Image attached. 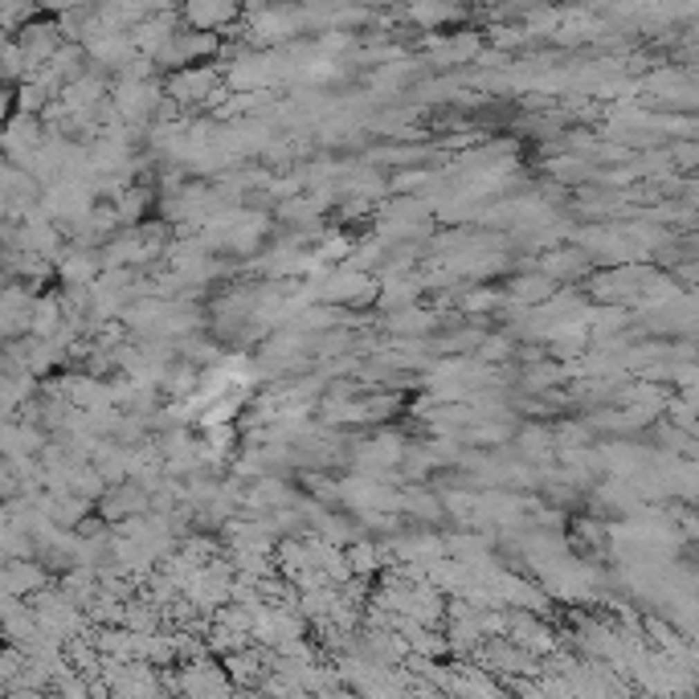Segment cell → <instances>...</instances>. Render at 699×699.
Wrapping results in <instances>:
<instances>
[{"label":"cell","mask_w":699,"mask_h":699,"mask_svg":"<svg viewBox=\"0 0 699 699\" xmlns=\"http://www.w3.org/2000/svg\"><path fill=\"white\" fill-rule=\"evenodd\" d=\"M188 17H192L197 25H217V21H229V17H233V8H188Z\"/></svg>","instance_id":"1"}]
</instances>
